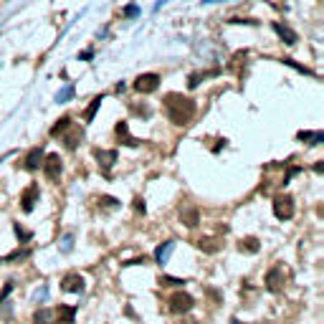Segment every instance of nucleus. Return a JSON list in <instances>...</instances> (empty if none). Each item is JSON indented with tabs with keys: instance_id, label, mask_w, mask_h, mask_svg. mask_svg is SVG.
Segmentation results:
<instances>
[{
	"instance_id": "1",
	"label": "nucleus",
	"mask_w": 324,
	"mask_h": 324,
	"mask_svg": "<svg viewBox=\"0 0 324 324\" xmlns=\"http://www.w3.org/2000/svg\"><path fill=\"white\" fill-rule=\"evenodd\" d=\"M165 112L170 117V122L175 124H188L195 114V102L190 96H183V94H167L165 99Z\"/></svg>"
},
{
	"instance_id": "2",
	"label": "nucleus",
	"mask_w": 324,
	"mask_h": 324,
	"mask_svg": "<svg viewBox=\"0 0 324 324\" xmlns=\"http://www.w3.org/2000/svg\"><path fill=\"white\" fill-rule=\"evenodd\" d=\"M273 215H276L279 220L294 218V197H291V195H276V197H273Z\"/></svg>"
},
{
	"instance_id": "3",
	"label": "nucleus",
	"mask_w": 324,
	"mask_h": 324,
	"mask_svg": "<svg viewBox=\"0 0 324 324\" xmlns=\"http://www.w3.org/2000/svg\"><path fill=\"white\" fill-rule=\"evenodd\" d=\"M193 307H195V299L190 294H185V291H178V294L170 296V312L172 314H188Z\"/></svg>"
},
{
	"instance_id": "4",
	"label": "nucleus",
	"mask_w": 324,
	"mask_h": 324,
	"mask_svg": "<svg viewBox=\"0 0 324 324\" xmlns=\"http://www.w3.org/2000/svg\"><path fill=\"white\" fill-rule=\"evenodd\" d=\"M284 281H286V276H284V268H281V266L268 268V273H266V279H263V284H266V289H268L271 294H279V291L284 289Z\"/></svg>"
},
{
	"instance_id": "5",
	"label": "nucleus",
	"mask_w": 324,
	"mask_h": 324,
	"mask_svg": "<svg viewBox=\"0 0 324 324\" xmlns=\"http://www.w3.org/2000/svg\"><path fill=\"white\" fill-rule=\"evenodd\" d=\"M157 86H160V76L157 73H139L134 79V89L139 94H152V91H157Z\"/></svg>"
},
{
	"instance_id": "6",
	"label": "nucleus",
	"mask_w": 324,
	"mask_h": 324,
	"mask_svg": "<svg viewBox=\"0 0 324 324\" xmlns=\"http://www.w3.org/2000/svg\"><path fill=\"white\" fill-rule=\"evenodd\" d=\"M43 172L48 180H59L61 178V157L54 152V155H43Z\"/></svg>"
},
{
	"instance_id": "7",
	"label": "nucleus",
	"mask_w": 324,
	"mask_h": 324,
	"mask_svg": "<svg viewBox=\"0 0 324 324\" xmlns=\"http://www.w3.org/2000/svg\"><path fill=\"white\" fill-rule=\"evenodd\" d=\"M96 160H99V167H102V172L109 178V172H112V165L117 162V149H96Z\"/></svg>"
},
{
	"instance_id": "8",
	"label": "nucleus",
	"mask_w": 324,
	"mask_h": 324,
	"mask_svg": "<svg viewBox=\"0 0 324 324\" xmlns=\"http://www.w3.org/2000/svg\"><path fill=\"white\" fill-rule=\"evenodd\" d=\"M61 289L71 291V294H81L84 291V276L81 273H66L61 279Z\"/></svg>"
},
{
	"instance_id": "9",
	"label": "nucleus",
	"mask_w": 324,
	"mask_h": 324,
	"mask_svg": "<svg viewBox=\"0 0 324 324\" xmlns=\"http://www.w3.org/2000/svg\"><path fill=\"white\" fill-rule=\"evenodd\" d=\"M36 203H38V185H28V188L20 193V205H23L26 213H31Z\"/></svg>"
},
{
	"instance_id": "10",
	"label": "nucleus",
	"mask_w": 324,
	"mask_h": 324,
	"mask_svg": "<svg viewBox=\"0 0 324 324\" xmlns=\"http://www.w3.org/2000/svg\"><path fill=\"white\" fill-rule=\"evenodd\" d=\"M54 314H56V324H73V319H76V307L61 304V307L54 309Z\"/></svg>"
},
{
	"instance_id": "11",
	"label": "nucleus",
	"mask_w": 324,
	"mask_h": 324,
	"mask_svg": "<svg viewBox=\"0 0 324 324\" xmlns=\"http://www.w3.org/2000/svg\"><path fill=\"white\" fill-rule=\"evenodd\" d=\"M41 162H43V149H41V147H33V149L26 155V165H23V167L33 172V170L41 167Z\"/></svg>"
},
{
	"instance_id": "12",
	"label": "nucleus",
	"mask_w": 324,
	"mask_h": 324,
	"mask_svg": "<svg viewBox=\"0 0 324 324\" xmlns=\"http://www.w3.org/2000/svg\"><path fill=\"white\" fill-rule=\"evenodd\" d=\"M180 220L188 226V228H195L197 226V208L195 205H183V210H180Z\"/></svg>"
},
{
	"instance_id": "13",
	"label": "nucleus",
	"mask_w": 324,
	"mask_h": 324,
	"mask_svg": "<svg viewBox=\"0 0 324 324\" xmlns=\"http://www.w3.org/2000/svg\"><path fill=\"white\" fill-rule=\"evenodd\" d=\"M273 31L279 33V38L284 41V43H289V46H294L299 38H296V33L289 28V26H281V23H273Z\"/></svg>"
},
{
	"instance_id": "14",
	"label": "nucleus",
	"mask_w": 324,
	"mask_h": 324,
	"mask_svg": "<svg viewBox=\"0 0 324 324\" xmlns=\"http://www.w3.org/2000/svg\"><path fill=\"white\" fill-rule=\"evenodd\" d=\"M117 137H119L122 144H127V147H137V144H139V139H134L130 134V124H127V122H119V124H117Z\"/></svg>"
},
{
	"instance_id": "15",
	"label": "nucleus",
	"mask_w": 324,
	"mask_h": 324,
	"mask_svg": "<svg viewBox=\"0 0 324 324\" xmlns=\"http://www.w3.org/2000/svg\"><path fill=\"white\" fill-rule=\"evenodd\" d=\"M172 248H175V241H165V243H160L157 251H155V261H157V263H167L170 254H172Z\"/></svg>"
},
{
	"instance_id": "16",
	"label": "nucleus",
	"mask_w": 324,
	"mask_h": 324,
	"mask_svg": "<svg viewBox=\"0 0 324 324\" xmlns=\"http://www.w3.org/2000/svg\"><path fill=\"white\" fill-rule=\"evenodd\" d=\"M238 248L241 251H246V254H259V238H254V236H248V238H241L238 241Z\"/></svg>"
},
{
	"instance_id": "17",
	"label": "nucleus",
	"mask_w": 324,
	"mask_h": 324,
	"mask_svg": "<svg viewBox=\"0 0 324 324\" xmlns=\"http://www.w3.org/2000/svg\"><path fill=\"white\" fill-rule=\"evenodd\" d=\"M33 322L36 324H56V314H54V309H38L36 317H33Z\"/></svg>"
},
{
	"instance_id": "18",
	"label": "nucleus",
	"mask_w": 324,
	"mask_h": 324,
	"mask_svg": "<svg viewBox=\"0 0 324 324\" xmlns=\"http://www.w3.org/2000/svg\"><path fill=\"white\" fill-rule=\"evenodd\" d=\"M81 139H84V130L73 127V130H71V134H66V139H64V142H66V147H68V149H76Z\"/></svg>"
},
{
	"instance_id": "19",
	"label": "nucleus",
	"mask_w": 324,
	"mask_h": 324,
	"mask_svg": "<svg viewBox=\"0 0 324 324\" xmlns=\"http://www.w3.org/2000/svg\"><path fill=\"white\" fill-rule=\"evenodd\" d=\"M299 142H312V144H319L324 142V132H299L296 134Z\"/></svg>"
},
{
	"instance_id": "20",
	"label": "nucleus",
	"mask_w": 324,
	"mask_h": 324,
	"mask_svg": "<svg viewBox=\"0 0 324 324\" xmlns=\"http://www.w3.org/2000/svg\"><path fill=\"white\" fill-rule=\"evenodd\" d=\"M195 246H197L200 251H205V254H215V251L220 248V243H218L215 238H200Z\"/></svg>"
},
{
	"instance_id": "21",
	"label": "nucleus",
	"mask_w": 324,
	"mask_h": 324,
	"mask_svg": "<svg viewBox=\"0 0 324 324\" xmlns=\"http://www.w3.org/2000/svg\"><path fill=\"white\" fill-rule=\"evenodd\" d=\"M102 102H104V99H102V96H96V99L89 104V109H86V114H84V119H86V122H94V117H96V109L102 107Z\"/></svg>"
},
{
	"instance_id": "22",
	"label": "nucleus",
	"mask_w": 324,
	"mask_h": 324,
	"mask_svg": "<svg viewBox=\"0 0 324 324\" xmlns=\"http://www.w3.org/2000/svg\"><path fill=\"white\" fill-rule=\"evenodd\" d=\"M68 127H71V117H61V119H59V122L51 127V134H54V137H59V134H61V132H66Z\"/></svg>"
},
{
	"instance_id": "23",
	"label": "nucleus",
	"mask_w": 324,
	"mask_h": 324,
	"mask_svg": "<svg viewBox=\"0 0 324 324\" xmlns=\"http://www.w3.org/2000/svg\"><path fill=\"white\" fill-rule=\"evenodd\" d=\"M99 203H102L104 208H109V210H114V208H119V200H117V197H109V195H104V197H99Z\"/></svg>"
},
{
	"instance_id": "24",
	"label": "nucleus",
	"mask_w": 324,
	"mask_h": 324,
	"mask_svg": "<svg viewBox=\"0 0 324 324\" xmlns=\"http://www.w3.org/2000/svg\"><path fill=\"white\" fill-rule=\"evenodd\" d=\"M71 96H73V86H66V89H61V91L56 94V102L61 104V102H68Z\"/></svg>"
},
{
	"instance_id": "25",
	"label": "nucleus",
	"mask_w": 324,
	"mask_h": 324,
	"mask_svg": "<svg viewBox=\"0 0 324 324\" xmlns=\"http://www.w3.org/2000/svg\"><path fill=\"white\" fill-rule=\"evenodd\" d=\"M160 284H162V286H180V284H185V281H183V279H172V276H162Z\"/></svg>"
},
{
	"instance_id": "26",
	"label": "nucleus",
	"mask_w": 324,
	"mask_h": 324,
	"mask_svg": "<svg viewBox=\"0 0 324 324\" xmlns=\"http://www.w3.org/2000/svg\"><path fill=\"white\" fill-rule=\"evenodd\" d=\"M284 64L294 66V68H296V71H302V73H312V71H309L307 66H299V64H296V61H291V59H284Z\"/></svg>"
},
{
	"instance_id": "27",
	"label": "nucleus",
	"mask_w": 324,
	"mask_h": 324,
	"mask_svg": "<svg viewBox=\"0 0 324 324\" xmlns=\"http://www.w3.org/2000/svg\"><path fill=\"white\" fill-rule=\"evenodd\" d=\"M15 233H18V238H23V241H28V238H31V233H28V231H23L20 226H15Z\"/></svg>"
},
{
	"instance_id": "28",
	"label": "nucleus",
	"mask_w": 324,
	"mask_h": 324,
	"mask_svg": "<svg viewBox=\"0 0 324 324\" xmlns=\"http://www.w3.org/2000/svg\"><path fill=\"white\" fill-rule=\"evenodd\" d=\"M10 291H13V284H5V289H3V291H0V304H3V302H5V296H8V294H10Z\"/></svg>"
},
{
	"instance_id": "29",
	"label": "nucleus",
	"mask_w": 324,
	"mask_h": 324,
	"mask_svg": "<svg viewBox=\"0 0 324 324\" xmlns=\"http://www.w3.org/2000/svg\"><path fill=\"white\" fill-rule=\"evenodd\" d=\"M139 263H147V259L142 256V259H132V261H124L122 266H139Z\"/></svg>"
},
{
	"instance_id": "30",
	"label": "nucleus",
	"mask_w": 324,
	"mask_h": 324,
	"mask_svg": "<svg viewBox=\"0 0 324 324\" xmlns=\"http://www.w3.org/2000/svg\"><path fill=\"white\" fill-rule=\"evenodd\" d=\"M134 208L144 213V200H142V197H134Z\"/></svg>"
},
{
	"instance_id": "31",
	"label": "nucleus",
	"mask_w": 324,
	"mask_h": 324,
	"mask_svg": "<svg viewBox=\"0 0 324 324\" xmlns=\"http://www.w3.org/2000/svg\"><path fill=\"white\" fill-rule=\"evenodd\" d=\"M124 15H137V8H134V5H130V8L124 10Z\"/></svg>"
},
{
	"instance_id": "32",
	"label": "nucleus",
	"mask_w": 324,
	"mask_h": 324,
	"mask_svg": "<svg viewBox=\"0 0 324 324\" xmlns=\"http://www.w3.org/2000/svg\"><path fill=\"white\" fill-rule=\"evenodd\" d=\"M205 3H218V0H205Z\"/></svg>"
},
{
	"instance_id": "33",
	"label": "nucleus",
	"mask_w": 324,
	"mask_h": 324,
	"mask_svg": "<svg viewBox=\"0 0 324 324\" xmlns=\"http://www.w3.org/2000/svg\"><path fill=\"white\" fill-rule=\"evenodd\" d=\"M183 324H195V322H183Z\"/></svg>"
}]
</instances>
